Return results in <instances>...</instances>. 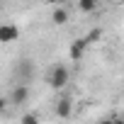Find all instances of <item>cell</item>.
Wrapping results in <instances>:
<instances>
[{
    "instance_id": "cell-1",
    "label": "cell",
    "mask_w": 124,
    "mask_h": 124,
    "mask_svg": "<svg viewBox=\"0 0 124 124\" xmlns=\"http://www.w3.org/2000/svg\"><path fill=\"white\" fill-rule=\"evenodd\" d=\"M49 85L54 88V90H63L66 85H68V80H71V71H68V66H63V63H56L51 71H49Z\"/></svg>"
},
{
    "instance_id": "cell-2",
    "label": "cell",
    "mask_w": 124,
    "mask_h": 124,
    "mask_svg": "<svg viewBox=\"0 0 124 124\" xmlns=\"http://www.w3.org/2000/svg\"><path fill=\"white\" fill-rule=\"evenodd\" d=\"M20 39V27L12 22H3L0 24V44H12Z\"/></svg>"
},
{
    "instance_id": "cell-3",
    "label": "cell",
    "mask_w": 124,
    "mask_h": 124,
    "mask_svg": "<svg viewBox=\"0 0 124 124\" xmlns=\"http://www.w3.org/2000/svg\"><path fill=\"white\" fill-rule=\"evenodd\" d=\"M71 112H73V97H71V95H63V97L56 100V117L68 119Z\"/></svg>"
},
{
    "instance_id": "cell-4",
    "label": "cell",
    "mask_w": 124,
    "mask_h": 124,
    "mask_svg": "<svg viewBox=\"0 0 124 124\" xmlns=\"http://www.w3.org/2000/svg\"><path fill=\"white\" fill-rule=\"evenodd\" d=\"M27 100H29V88H27L24 83L15 85L12 93H10V102H12V105H24Z\"/></svg>"
},
{
    "instance_id": "cell-5",
    "label": "cell",
    "mask_w": 124,
    "mask_h": 124,
    "mask_svg": "<svg viewBox=\"0 0 124 124\" xmlns=\"http://www.w3.org/2000/svg\"><path fill=\"white\" fill-rule=\"evenodd\" d=\"M85 51H88V41H85L83 37L73 39V44H71V58H73V61H80V58L85 56Z\"/></svg>"
},
{
    "instance_id": "cell-6",
    "label": "cell",
    "mask_w": 124,
    "mask_h": 124,
    "mask_svg": "<svg viewBox=\"0 0 124 124\" xmlns=\"http://www.w3.org/2000/svg\"><path fill=\"white\" fill-rule=\"evenodd\" d=\"M68 17H71V15H68L66 8H54V12H51V20H54V24H58V27H61V24H66Z\"/></svg>"
},
{
    "instance_id": "cell-7",
    "label": "cell",
    "mask_w": 124,
    "mask_h": 124,
    "mask_svg": "<svg viewBox=\"0 0 124 124\" xmlns=\"http://www.w3.org/2000/svg\"><path fill=\"white\" fill-rule=\"evenodd\" d=\"M78 10L80 12H95L97 3H95V0H78Z\"/></svg>"
},
{
    "instance_id": "cell-8",
    "label": "cell",
    "mask_w": 124,
    "mask_h": 124,
    "mask_svg": "<svg viewBox=\"0 0 124 124\" xmlns=\"http://www.w3.org/2000/svg\"><path fill=\"white\" fill-rule=\"evenodd\" d=\"M100 37H102V29H100V27H95V29H90L83 39H85V41H88V46H90V44H93V41H97Z\"/></svg>"
},
{
    "instance_id": "cell-9",
    "label": "cell",
    "mask_w": 124,
    "mask_h": 124,
    "mask_svg": "<svg viewBox=\"0 0 124 124\" xmlns=\"http://www.w3.org/2000/svg\"><path fill=\"white\" fill-rule=\"evenodd\" d=\"M17 71H20V76H22V78H29V76H32V66L27 63V61H20Z\"/></svg>"
},
{
    "instance_id": "cell-10",
    "label": "cell",
    "mask_w": 124,
    "mask_h": 124,
    "mask_svg": "<svg viewBox=\"0 0 124 124\" xmlns=\"http://www.w3.org/2000/svg\"><path fill=\"white\" fill-rule=\"evenodd\" d=\"M22 124H39V114H37V112H27V114H22Z\"/></svg>"
},
{
    "instance_id": "cell-11",
    "label": "cell",
    "mask_w": 124,
    "mask_h": 124,
    "mask_svg": "<svg viewBox=\"0 0 124 124\" xmlns=\"http://www.w3.org/2000/svg\"><path fill=\"white\" fill-rule=\"evenodd\" d=\"M8 109V97H3V95H0V114H3Z\"/></svg>"
},
{
    "instance_id": "cell-12",
    "label": "cell",
    "mask_w": 124,
    "mask_h": 124,
    "mask_svg": "<svg viewBox=\"0 0 124 124\" xmlns=\"http://www.w3.org/2000/svg\"><path fill=\"white\" fill-rule=\"evenodd\" d=\"M100 124H112V119H105V122H100Z\"/></svg>"
}]
</instances>
